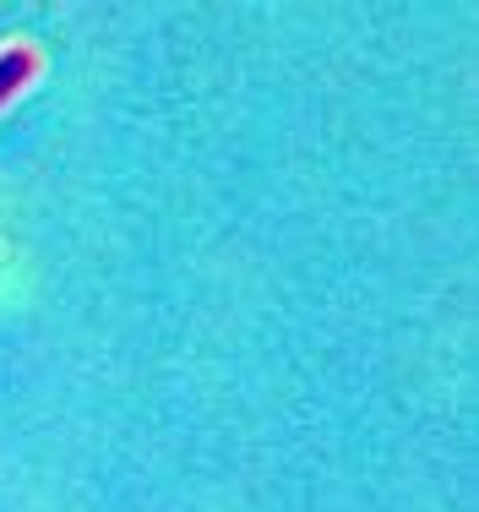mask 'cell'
I'll use <instances>...</instances> for the list:
<instances>
[{
	"instance_id": "cell-1",
	"label": "cell",
	"mask_w": 479,
	"mask_h": 512,
	"mask_svg": "<svg viewBox=\"0 0 479 512\" xmlns=\"http://www.w3.org/2000/svg\"><path fill=\"white\" fill-rule=\"evenodd\" d=\"M33 77H39V55H33L28 44H6V50H0V104L17 99Z\"/></svg>"
}]
</instances>
